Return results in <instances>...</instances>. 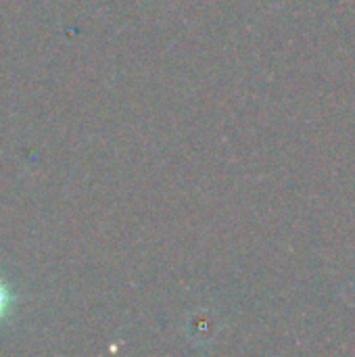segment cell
<instances>
[{"instance_id":"cell-1","label":"cell","mask_w":355,"mask_h":357,"mask_svg":"<svg viewBox=\"0 0 355 357\" xmlns=\"http://www.w3.org/2000/svg\"><path fill=\"white\" fill-rule=\"evenodd\" d=\"M6 303H8V295H6V291L2 289V284H0V316H2V312H4V307H6Z\"/></svg>"}]
</instances>
